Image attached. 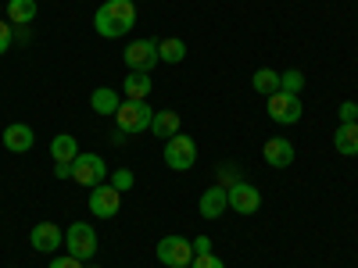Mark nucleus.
<instances>
[{
  "instance_id": "f257e3e1",
  "label": "nucleus",
  "mask_w": 358,
  "mask_h": 268,
  "mask_svg": "<svg viewBox=\"0 0 358 268\" xmlns=\"http://www.w3.org/2000/svg\"><path fill=\"white\" fill-rule=\"evenodd\" d=\"M133 25H136V4L133 0H104V4L94 11V29L104 40L126 36Z\"/></svg>"
},
{
  "instance_id": "f03ea898",
  "label": "nucleus",
  "mask_w": 358,
  "mask_h": 268,
  "mask_svg": "<svg viewBox=\"0 0 358 268\" xmlns=\"http://www.w3.org/2000/svg\"><path fill=\"white\" fill-rule=\"evenodd\" d=\"M151 118H155V111L147 107V100H122L118 111H115V122H118V129H122L126 136L147 133L151 129Z\"/></svg>"
},
{
  "instance_id": "7ed1b4c3",
  "label": "nucleus",
  "mask_w": 358,
  "mask_h": 268,
  "mask_svg": "<svg viewBox=\"0 0 358 268\" xmlns=\"http://www.w3.org/2000/svg\"><path fill=\"white\" fill-rule=\"evenodd\" d=\"M268 104V118H273L276 126H294V122H301V114H305V104L301 97H294V94H283V89H276L273 97H265Z\"/></svg>"
},
{
  "instance_id": "20e7f679",
  "label": "nucleus",
  "mask_w": 358,
  "mask_h": 268,
  "mask_svg": "<svg viewBox=\"0 0 358 268\" xmlns=\"http://www.w3.org/2000/svg\"><path fill=\"white\" fill-rule=\"evenodd\" d=\"M122 61H126L129 72H147V75H151L155 65L162 61V57H158V40H133L122 50Z\"/></svg>"
},
{
  "instance_id": "39448f33",
  "label": "nucleus",
  "mask_w": 358,
  "mask_h": 268,
  "mask_svg": "<svg viewBox=\"0 0 358 268\" xmlns=\"http://www.w3.org/2000/svg\"><path fill=\"white\" fill-rule=\"evenodd\" d=\"M194 161H197V143L190 136L176 133L165 140V165L172 172H187V168H194Z\"/></svg>"
},
{
  "instance_id": "423d86ee",
  "label": "nucleus",
  "mask_w": 358,
  "mask_h": 268,
  "mask_svg": "<svg viewBox=\"0 0 358 268\" xmlns=\"http://www.w3.org/2000/svg\"><path fill=\"white\" fill-rule=\"evenodd\" d=\"M65 244H69L72 258L94 261V254H97V232H94V225H86V222H72L65 229Z\"/></svg>"
},
{
  "instance_id": "0eeeda50",
  "label": "nucleus",
  "mask_w": 358,
  "mask_h": 268,
  "mask_svg": "<svg viewBox=\"0 0 358 268\" xmlns=\"http://www.w3.org/2000/svg\"><path fill=\"white\" fill-rule=\"evenodd\" d=\"M72 179H76L79 186H86V190L101 186L104 179H108V165H104V158H101V154H79V158L72 161Z\"/></svg>"
},
{
  "instance_id": "6e6552de",
  "label": "nucleus",
  "mask_w": 358,
  "mask_h": 268,
  "mask_svg": "<svg viewBox=\"0 0 358 268\" xmlns=\"http://www.w3.org/2000/svg\"><path fill=\"white\" fill-rule=\"evenodd\" d=\"M155 254L169 268H187L194 261V244L183 240V236H165V240H158V251Z\"/></svg>"
},
{
  "instance_id": "1a4fd4ad",
  "label": "nucleus",
  "mask_w": 358,
  "mask_h": 268,
  "mask_svg": "<svg viewBox=\"0 0 358 268\" xmlns=\"http://www.w3.org/2000/svg\"><path fill=\"white\" fill-rule=\"evenodd\" d=\"M90 211H94L97 218H115L118 211H122V193H118L111 183L94 186V193H90Z\"/></svg>"
},
{
  "instance_id": "9d476101",
  "label": "nucleus",
  "mask_w": 358,
  "mask_h": 268,
  "mask_svg": "<svg viewBox=\"0 0 358 268\" xmlns=\"http://www.w3.org/2000/svg\"><path fill=\"white\" fill-rule=\"evenodd\" d=\"M226 197H229V207L236 215H255L258 207H262V193H258V186H251V183H233L229 190H226Z\"/></svg>"
},
{
  "instance_id": "9b49d317",
  "label": "nucleus",
  "mask_w": 358,
  "mask_h": 268,
  "mask_svg": "<svg viewBox=\"0 0 358 268\" xmlns=\"http://www.w3.org/2000/svg\"><path fill=\"white\" fill-rule=\"evenodd\" d=\"M62 240H65V232H62V225H54V222H36L33 232H29V244H33L36 254L57 251V247H62Z\"/></svg>"
},
{
  "instance_id": "f8f14e48",
  "label": "nucleus",
  "mask_w": 358,
  "mask_h": 268,
  "mask_svg": "<svg viewBox=\"0 0 358 268\" xmlns=\"http://www.w3.org/2000/svg\"><path fill=\"white\" fill-rule=\"evenodd\" d=\"M226 207H229V197H226V186H208L204 193H201V200H197V211H201V218H219V215H226Z\"/></svg>"
},
{
  "instance_id": "ddd939ff",
  "label": "nucleus",
  "mask_w": 358,
  "mask_h": 268,
  "mask_svg": "<svg viewBox=\"0 0 358 268\" xmlns=\"http://www.w3.org/2000/svg\"><path fill=\"white\" fill-rule=\"evenodd\" d=\"M265 165H273V168H287L294 165V143L287 136H273V140H265Z\"/></svg>"
},
{
  "instance_id": "4468645a",
  "label": "nucleus",
  "mask_w": 358,
  "mask_h": 268,
  "mask_svg": "<svg viewBox=\"0 0 358 268\" xmlns=\"http://www.w3.org/2000/svg\"><path fill=\"white\" fill-rule=\"evenodd\" d=\"M33 143H36V133L29 129L25 122H15L4 129V147L11 154H25V151H33Z\"/></svg>"
},
{
  "instance_id": "2eb2a0df",
  "label": "nucleus",
  "mask_w": 358,
  "mask_h": 268,
  "mask_svg": "<svg viewBox=\"0 0 358 268\" xmlns=\"http://www.w3.org/2000/svg\"><path fill=\"white\" fill-rule=\"evenodd\" d=\"M79 154H83V151H79L76 136H69V133H57V136L50 140V158H54V165H72Z\"/></svg>"
},
{
  "instance_id": "dca6fc26",
  "label": "nucleus",
  "mask_w": 358,
  "mask_h": 268,
  "mask_svg": "<svg viewBox=\"0 0 358 268\" xmlns=\"http://www.w3.org/2000/svg\"><path fill=\"white\" fill-rule=\"evenodd\" d=\"M334 147H337V154L355 158L358 154V122H341L334 133Z\"/></svg>"
},
{
  "instance_id": "f3484780",
  "label": "nucleus",
  "mask_w": 358,
  "mask_h": 268,
  "mask_svg": "<svg viewBox=\"0 0 358 268\" xmlns=\"http://www.w3.org/2000/svg\"><path fill=\"white\" fill-rule=\"evenodd\" d=\"M122 94H126V100H147L151 97V75L147 72H129L122 79Z\"/></svg>"
},
{
  "instance_id": "a211bd4d",
  "label": "nucleus",
  "mask_w": 358,
  "mask_h": 268,
  "mask_svg": "<svg viewBox=\"0 0 358 268\" xmlns=\"http://www.w3.org/2000/svg\"><path fill=\"white\" fill-rule=\"evenodd\" d=\"M8 22L11 25H33L36 22V0H8Z\"/></svg>"
},
{
  "instance_id": "6ab92c4d",
  "label": "nucleus",
  "mask_w": 358,
  "mask_h": 268,
  "mask_svg": "<svg viewBox=\"0 0 358 268\" xmlns=\"http://www.w3.org/2000/svg\"><path fill=\"white\" fill-rule=\"evenodd\" d=\"M118 104H122V100H118V94H115L111 86H97L94 97H90V107H94L97 114H115Z\"/></svg>"
},
{
  "instance_id": "aec40b11",
  "label": "nucleus",
  "mask_w": 358,
  "mask_h": 268,
  "mask_svg": "<svg viewBox=\"0 0 358 268\" xmlns=\"http://www.w3.org/2000/svg\"><path fill=\"white\" fill-rule=\"evenodd\" d=\"M176 133H179V114H176V111H155V118H151V136L169 140V136H176Z\"/></svg>"
},
{
  "instance_id": "412c9836",
  "label": "nucleus",
  "mask_w": 358,
  "mask_h": 268,
  "mask_svg": "<svg viewBox=\"0 0 358 268\" xmlns=\"http://www.w3.org/2000/svg\"><path fill=\"white\" fill-rule=\"evenodd\" d=\"M251 86H255V94L273 97L276 89H280V72H273V68H258V72L251 75Z\"/></svg>"
},
{
  "instance_id": "4be33fe9",
  "label": "nucleus",
  "mask_w": 358,
  "mask_h": 268,
  "mask_svg": "<svg viewBox=\"0 0 358 268\" xmlns=\"http://www.w3.org/2000/svg\"><path fill=\"white\" fill-rule=\"evenodd\" d=\"M158 57H162L165 65H179L187 57V43L176 40V36L172 40H158Z\"/></svg>"
},
{
  "instance_id": "5701e85b",
  "label": "nucleus",
  "mask_w": 358,
  "mask_h": 268,
  "mask_svg": "<svg viewBox=\"0 0 358 268\" xmlns=\"http://www.w3.org/2000/svg\"><path fill=\"white\" fill-rule=\"evenodd\" d=\"M301 86H305V75L297 72V68H290V72H280V89L283 94H301Z\"/></svg>"
},
{
  "instance_id": "b1692460",
  "label": "nucleus",
  "mask_w": 358,
  "mask_h": 268,
  "mask_svg": "<svg viewBox=\"0 0 358 268\" xmlns=\"http://www.w3.org/2000/svg\"><path fill=\"white\" fill-rule=\"evenodd\" d=\"M133 183H136V175H133L129 168H118V172H111V186H115L118 193H129V190H133Z\"/></svg>"
},
{
  "instance_id": "393cba45",
  "label": "nucleus",
  "mask_w": 358,
  "mask_h": 268,
  "mask_svg": "<svg viewBox=\"0 0 358 268\" xmlns=\"http://www.w3.org/2000/svg\"><path fill=\"white\" fill-rule=\"evenodd\" d=\"M190 268H226L215 254H194V261H190Z\"/></svg>"
},
{
  "instance_id": "a878e982",
  "label": "nucleus",
  "mask_w": 358,
  "mask_h": 268,
  "mask_svg": "<svg viewBox=\"0 0 358 268\" xmlns=\"http://www.w3.org/2000/svg\"><path fill=\"white\" fill-rule=\"evenodd\" d=\"M219 175H222V183H219V186H226V190H229L233 183H241V168H233V165H222Z\"/></svg>"
},
{
  "instance_id": "bb28decb",
  "label": "nucleus",
  "mask_w": 358,
  "mask_h": 268,
  "mask_svg": "<svg viewBox=\"0 0 358 268\" xmlns=\"http://www.w3.org/2000/svg\"><path fill=\"white\" fill-rule=\"evenodd\" d=\"M11 40H15V29H11V22H0V54H8Z\"/></svg>"
},
{
  "instance_id": "cd10ccee",
  "label": "nucleus",
  "mask_w": 358,
  "mask_h": 268,
  "mask_svg": "<svg viewBox=\"0 0 358 268\" xmlns=\"http://www.w3.org/2000/svg\"><path fill=\"white\" fill-rule=\"evenodd\" d=\"M341 122H358V104L355 100H344L341 104Z\"/></svg>"
},
{
  "instance_id": "c85d7f7f",
  "label": "nucleus",
  "mask_w": 358,
  "mask_h": 268,
  "mask_svg": "<svg viewBox=\"0 0 358 268\" xmlns=\"http://www.w3.org/2000/svg\"><path fill=\"white\" fill-rule=\"evenodd\" d=\"M50 268H86L79 258H72V254H65V258H54L50 261Z\"/></svg>"
},
{
  "instance_id": "c756f323",
  "label": "nucleus",
  "mask_w": 358,
  "mask_h": 268,
  "mask_svg": "<svg viewBox=\"0 0 358 268\" xmlns=\"http://www.w3.org/2000/svg\"><path fill=\"white\" fill-rule=\"evenodd\" d=\"M194 254H212V240H208V236H197V240H194Z\"/></svg>"
},
{
  "instance_id": "7c9ffc66",
  "label": "nucleus",
  "mask_w": 358,
  "mask_h": 268,
  "mask_svg": "<svg viewBox=\"0 0 358 268\" xmlns=\"http://www.w3.org/2000/svg\"><path fill=\"white\" fill-rule=\"evenodd\" d=\"M54 175L57 179H72V165H54Z\"/></svg>"
},
{
  "instance_id": "2f4dec72",
  "label": "nucleus",
  "mask_w": 358,
  "mask_h": 268,
  "mask_svg": "<svg viewBox=\"0 0 358 268\" xmlns=\"http://www.w3.org/2000/svg\"><path fill=\"white\" fill-rule=\"evenodd\" d=\"M111 143H115V147H122V143H126V133H122V129H115V133H111Z\"/></svg>"
},
{
  "instance_id": "473e14b6",
  "label": "nucleus",
  "mask_w": 358,
  "mask_h": 268,
  "mask_svg": "<svg viewBox=\"0 0 358 268\" xmlns=\"http://www.w3.org/2000/svg\"><path fill=\"white\" fill-rule=\"evenodd\" d=\"M15 40H22V43L29 40V25H18V33H15Z\"/></svg>"
},
{
  "instance_id": "72a5a7b5",
  "label": "nucleus",
  "mask_w": 358,
  "mask_h": 268,
  "mask_svg": "<svg viewBox=\"0 0 358 268\" xmlns=\"http://www.w3.org/2000/svg\"><path fill=\"white\" fill-rule=\"evenodd\" d=\"M90 268H97V265H90Z\"/></svg>"
},
{
  "instance_id": "f704fd0d",
  "label": "nucleus",
  "mask_w": 358,
  "mask_h": 268,
  "mask_svg": "<svg viewBox=\"0 0 358 268\" xmlns=\"http://www.w3.org/2000/svg\"><path fill=\"white\" fill-rule=\"evenodd\" d=\"M187 268H190V265H187Z\"/></svg>"
}]
</instances>
